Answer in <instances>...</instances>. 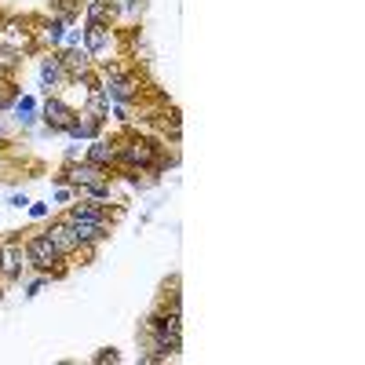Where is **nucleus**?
Returning a JSON list of instances; mask_svg holds the SVG:
<instances>
[{"label": "nucleus", "mask_w": 365, "mask_h": 365, "mask_svg": "<svg viewBox=\"0 0 365 365\" xmlns=\"http://www.w3.org/2000/svg\"><path fill=\"white\" fill-rule=\"evenodd\" d=\"M55 201H58V205L73 201V187H58V190H55Z\"/></svg>", "instance_id": "obj_26"}, {"label": "nucleus", "mask_w": 365, "mask_h": 365, "mask_svg": "<svg viewBox=\"0 0 365 365\" xmlns=\"http://www.w3.org/2000/svg\"><path fill=\"white\" fill-rule=\"evenodd\" d=\"M55 55H58V63H63V70H66L70 81H77L81 73H88L91 66H96V58L84 51V44H77V48H58Z\"/></svg>", "instance_id": "obj_13"}, {"label": "nucleus", "mask_w": 365, "mask_h": 365, "mask_svg": "<svg viewBox=\"0 0 365 365\" xmlns=\"http://www.w3.org/2000/svg\"><path fill=\"white\" fill-rule=\"evenodd\" d=\"M70 227H73L81 245H103V241H110V234H113V227H96V223H84V220H70Z\"/></svg>", "instance_id": "obj_17"}, {"label": "nucleus", "mask_w": 365, "mask_h": 365, "mask_svg": "<svg viewBox=\"0 0 365 365\" xmlns=\"http://www.w3.org/2000/svg\"><path fill=\"white\" fill-rule=\"evenodd\" d=\"M143 332H182V299L161 296V307L146 314Z\"/></svg>", "instance_id": "obj_5"}, {"label": "nucleus", "mask_w": 365, "mask_h": 365, "mask_svg": "<svg viewBox=\"0 0 365 365\" xmlns=\"http://www.w3.org/2000/svg\"><path fill=\"white\" fill-rule=\"evenodd\" d=\"M26 208H29V216H34V220H48V205L44 201H29Z\"/></svg>", "instance_id": "obj_25"}, {"label": "nucleus", "mask_w": 365, "mask_h": 365, "mask_svg": "<svg viewBox=\"0 0 365 365\" xmlns=\"http://www.w3.org/2000/svg\"><path fill=\"white\" fill-rule=\"evenodd\" d=\"M37 117L44 120V128H48L51 135H66V128L73 125L77 110H73V106H70L63 96H44V103H41Z\"/></svg>", "instance_id": "obj_6"}, {"label": "nucleus", "mask_w": 365, "mask_h": 365, "mask_svg": "<svg viewBox=\"0 0 365 365\" xmlns=\"http://www.w3.org/2000/svg\"><path fill=\"white\" fill-rule=\"evenodd\" d=\"M0 19H4V15H0Z\"/></svg>", "instance_id": "obj_30"}, {"label": "nucleus", "mask_w": 365, "mask_h": 365, "mask_svg": "<svg viewBox=\"0 0 365 365\" xmlns=\"http://www.w3.org/2000/svg\"><path fill=\"white\" fill-rule=\"evenodd\" d=\"M22 252H26V263L34 267L37 274H48L51 282H58V278L70 274V259L51 245V237L44 230H29L22 237Z\"/></svg>", "instance_id": "obj_1"}, {"label": "nucleus", "mask_w": 365, "mask_h": 365, "mask_svg": "<svg viewBox=\"0 0 365 365\" xmlns=\"http://www.w3.org/2000/svg\"><path fill=\"white\" fill-rule=\"evenodd\" d=\"M117 361H120V351L117 347H103V351L91 354V365H117Z\"/></svg>", "instance_id": "obj_23"}, {"label": "nucleus", "mask_w": 365, "mask_h": 365, "mask_svg": "<svg viewBox=\"0 0 365 365\" xmlns=\"http://www.w3.org/2000/svg\"><path fill=\"white\" fill-rule=\"evenodd\" d=\"M0 252H4V241H0Z\"/></svg>", "instance_id": "obj_29"}, {"label": "nucleus", "mask_w": 365, "mask_h": 365, "mask_svg": "<svg viewBox=\"0 0 365 365\" xmlns=\"http://www.w3.org/2000/svg\"><path fill=\"white\" fill-rule=\"evenodd\" d=\"M22 63H26V55H22V51L0 44V77H19Z\"/></svg>", "instance_id": "obj_19"}, {"label": "nucleus", "mask_w": 365, "mask_h": 365, "mask_svg": "<svg viewBox=\"0 0 365 365\" xmlns=\"http://www.w3.org/2000/svg\"><path fill=\"white\" fill-rule=\"evenodd\" d=\"M0 146H4V128H0Z\"/></svg>", "instance_id": "obj_28"}, {"label": "nucleus", "mask_w": 365, "mask_h": 365, "mask_svg": "<svg viewBox=\"0 0 365 365\" xmlns=\"http://www.w3.org/2000/svg\"><path fill=\"white\" fill-rule=\"evenodd\" d=\"M8 205H11V208H26V205H29V197H26V194H11V201H8Z\"/></svg>", "instance_id": "obj_27"}, {"label": "nucleus", "mask_w": 365, "mask_h": 365, "mask_svg": "<svg viewBox=\"0 0 365 365\" xmlns=\"http://www.w3.org/2000/svg\"><path fill=\"white\" fill-rule=\"evenodd\" d=\"M19 99V81L15 77H0V110H11Z\"/></svg>", "instance_id": "obj_20"}, {"label": "nucleus", "mask_w": 365, "mask_h": 365, "mask_svg": "<svg viewBox=\"0 0 365 365\" xmlns=\"http://www.w3.org/2000/svg\"><path fill=\"white\" fill-rule=\"evenodd\" d=\"M143 351L154 354V361H168L182 354V332H143Z\"/></svg>", "instance_id": "obj_10"}, {"label": "nucleus", "mask_w": 365, "mask_h": 365, "mask_svg": "<svg viewBox=\"0 0 365 365\" xmlns=\"http://www.w3.org/2000/svg\"><path fill=\"white\" fill-rule=\"evenodd\" d=\"M37 29H34V37H37V44H51V48H58L66 41V22L63 19H55V15H48V19H41V22H34Z\"/></svg>", "instance_id": "obj_16"}, {"label": "nucleus", "mask_w": 365, "mask_h": 365, "mask_svg": "<svg viewBox=\"0 0 365 365\" xmlns=\"http://www.w3.org/2000/svg\"><path fill=\"white\" fill-rule=\"evenodd\" d=\"M66 220H84V223H96V227H113L120 216H125V208L110 201H84V197H73V205L63 212Z\"/></svg>", "instance_id": "obj_4"}, {"label": "nucleus", "mask_w": 365, "mask_h": 365, "mask_svg": "<svg viewBox=\"0 0 365 365\" xmlns=\"http://www.w3.org/2000/svg\"><path fill=\"white\" fill-rule=\"evenodd\" d=\"M84 22H96V26H117L120 11H117V0H84Z\"/></svg>", "instance_id": "obj_15"}, {"label": "nucleus", "mask_w": 365, "mask_h": 365, "mask_svg": "<svg viewBox=\"0 0 365 365\" xmlns=\"http://www.w3.org/2000/svg\"><path fill=\"white\" fill-rule=\"evenodd\" d=\"M26 267L29 263H26V252H22V237H8L4 252H0V278H4V285H19Z\"/></svg>", "instance_id": "obj_7"}, {"label": "nucleus", "mask_w": 365, "mask_h": 365, "mask_svg": "<svg viewBox=\"0 0 365 365\" xmlns=\"http://www.w3.org/2000/svg\"><path fill=\"white\" fill-rule=\"evenodd\" d=\"M70 84H77L81 91H96V88H103V77H99V70L96 66H91L88 73H81L77 81H70Z\"/></svg>", "instance_id": "obj_22"}, {"label": "nucleus", "mask_w": 365, "mask_h": 365, "mask_svg": "<svg viewBox=\"0 0 365 365\" xmlns=\"http://www.w3.org/2000/svg\"><path fill=\"white\" fill-rule=\"evenodd\" d=\"M103 128H106L103 117L88 113V110H77V117H73V125L66 128V135H70V139H81V143H91V139L103 135Z\"/></svg>", "instance_id": "obj_14"}, {"label": "nucleus", "mask_w": 365, "mask_h": 365, "mask_svg": "<svg viewBox=\"0 0 365 365\" xmlns=\"http://www.w3.org/2000/svg\"><path fill=\"white\" fill-rule=\"evenodd\" d=\"M0 44L15 48L22 55H34L41 48L37 37H34V19H26V15H4V19H0Z\"/></svg>", "instance_id": "obj_3"}, {"label": "nucleus", "mask_w": 365, "mask_h": 365, "mask_svg": "<svg viewBox=\"0 0 365 365\" xmlns=\"http://www.w3.org/2000/svg\"><path fill=\"white\" fill-rule=\"evenodd\" d=\"M15 113H19V125H34V117H37V106H34V99H29V96L15 99Z\"/></svg>", "instance_id": "obj_21"}, {"label": "nucleus", "mask_w": 365, "mask_h": 365, "mask_svg": "<svg viewBox=\"0 0 365 365\" xmlns=\"http://www.w3.org/2000/svg\"><path fill=\"white\" fill-rule=\"evenodd\" d=\"M44 285H51V278H48V274H37V278H34V282H29V285H26V296H29V299H34V296H37V292H41Z\"/></svg>", "instance_id": "obj_24"}, {"label": "nucleus", "mask_w": 365, "mask_h": 365, "mask_svg": "<svg viewBox=\"0 0 365 365\" xmlns=\"http://www.w3.org/2000/svg\"><path fill=\"white\" fill-rule=\"evenodd\" d=\"M48 237H51V245L58 249V252H63L70 263L77 259V252H81V241H77V234H73V227H70V220L66 216H55L48 227H41Z\"/></svg>", "instance_id": "obj_9"}, {"label": "nucleus", "mask_w": 365, "mask_h": 365, "mask_svg": "<svg viewBox=\"0 0 365 365\" xmlns=\"http://www.w3.org/2000/svg\"><path fill=\"white\" fill-rule=\"evenodd\" d=\"M103 91H106V99H110V103L139 106V103L150 96V84H146V77L139 73V66H132L128 73H120V77H110V81H103Z\"/></svg>", "instance_id": "obj_2"}, {"label": "nucleus", "mask_w": 365, "mask_h": 365, "mask_svg": "<svg viewBox=\"0 0 365 365\" xmlns=\"http://www.w3.org/2000/svg\"><path fill=\"white\" fill-rule=\"evenodd\" d=\"M84 161L99 165V168H110L117 175V165H120V154H117V139L113 135H99L84 146Z\"/></svg>", "instance_id": "obj_11"}, {"label": "nucleus", "mask_w": 365, "mask_h": 365, "mask_svg": "<svg viewBox=\"0 0 365 365\" xmlns=\"http://www.w3.org/2000/svg\"><path fill=\"white\" fill-rule=\"evenodd\" d=\"M81 44H84V51L99 63V58L117 44V26H96V22H84V29H81Z\"/></svg>", "instance_id": "obj_8"}, {"label": "nucleus", "mask_w": 365, "mask_h": 365, "mask_svg": "<svg viewBox=\"0 0 365 365\" xmlns=\"http://www.w3.org/2000/svg\"><path fill=\"white\" fill-rule=\"evenodd\" d=\"M84 110H88V113H96V117H103L106 125H110V99H106V91H103V88L84 91Z\"/></svg>", "instance_id": "obj_18"}, {"label": "nucleus", "mask_w": 365, "mask_h": 365, "mask_svg": "<svg viewBox=\"0 0 365 365\" xmlns=\"http://www.w3.org/2000/svg\"><path fill=\"white\" fill-rule=\"evenodd\" d=\"M37 77H41V91H44V96H58V91L70 84V77H66V70H63V63H58L55 51H48V55L41 58Z\"/></svg>", "instance_id": "obj_12"}]
</instances>
